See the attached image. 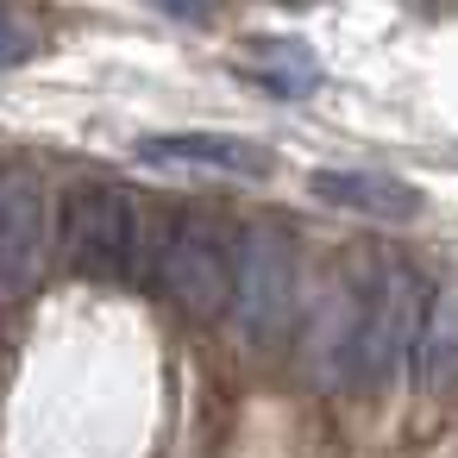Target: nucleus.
<instances>
[{
    "label": "nucleus",
    "mask_w": 458,
    "mask_h": 458,
    "mask_svg": "<svg viewBox=\"0 0 458 458\" xmlns=\"http://www.w3.org/2000/svg\"><path fill=\"white\" fill-rule=\"evenodd\" d=\"M51 258V208L26 170H0V301H20Z\"/></svg>",
    "instance_id": "39448f33"
},
{
    "label": "nucleus",
    "mask_w": 458,
    "mask_h": 458,
    "mask_svg": "<svg viewBox=\"0 0 458 458\" xmlns=\"http://www.w3.org/2000/svg\"><path fill=\"white\" fill-rule=\"evenodd\" d=\"M233 327L251 339V345H276L295 314H301V258H295V239L276 226V220H251L239 226V245H233V301H226Z\"/></svg>",
    "instance_id": "7ed1b4c3"
},
{
    "label": "nucleus",
    "mask_w": 458,
    "mask_h": 458,
    "mask_svg": "<svg viewBox=\"0 0 458 458\" xmlns=\"http://www.w3.org/2000/svg\"><path fill=\"white\" fill-rule=\"evenodd\" d=\"M233 245H239V233H226L214 214L176 208V214L157 220L151 276L182 314H226V301H233Z\"/></svg>",
    "instance_id": "20e7f679"
},
{
    "label": "nucleus",
    "mask_w": 458,
    "mask_h": 458,
    "mask_svg": "<svg viewBox=\"0 0 458 458\" xmlns=\"http://www.w3.org/2000/svg\"><path fill=\"white\" fill-rule=\"evenodd\" d=\"M245 70H251L258 82H270L276 95H301V89L314 82V64H308V51H301V45H289V38H258Z\"/></svg>",
    "instance_id": "1a4fd4ad"
},
{
    "label": "nucleus",
    "mask_w": 458,
    "mask_h": 458,
    "mask_svg": "<svg viewBox=\"0 0 458 458\" xmlns=\"http://www.w3.org/2000/svg\"><path fill=\"white\" fill-rule=\"evenodd\" d=\"M314 195L327 208H345V214H370V220H414L420 214V195L395 176H377V170H320L314 176Z\"/></svg>",
    "instance_id": "423d86ee"
},
{
    "label": "nucleus",
    "mask_w": 458,
    "mask_h": 458,
    "mask_svg": "<svg viewBox=\"0 0 458 458\" xmlns=\"http://www.w3.org/2000/svg\"><path fill=\"white\" fill-rule=\"evenodd\" d=\"M32 57V32L7 13V7H0V70H13V64H26Z\"/></svg>",
    "instance_id": "9d476101"
},
{
    "label": "nucleus",
    "mask_w": 458,
    "mask_h": 458,
    "mask_svg": "<svg viewBox=\"0 0 458 458\" xmlns=\"http://www.w3.org/2000/svg\"><path fill=\"white\" fill-rule=\"evenodd\" d=\"M427 295L433 289L420 283V270L395 258L370 264L364 276H339L314 308V370L345 389H383L402 364H414Z\"/></svg>",
    "instance_id": "f257e3e1"
},
{
    "label": "nucleus",
    "mask_w": 458,
    "mask_h": 458,
    "mask_svg": "<svg viewBox=\"0 0 458 458\" xmlns=\"http://www.w3.org/2000/svg\"><path fill=\"white\" fill-rule=\"evenodd\" d=\"M151 164H182V170H226V176H264L270 157L245 139L226 132H170V139H145L139 145Z\"/></svg>",
    "instance_id": "0eeeda50"
},
{
    "label": "nucleus",
    "mask_w": 458,
    "mask_h": 458,
    "mask_svg": "<svg viewBox=\"0 0 458 458\" xmlns=\"http://www.w3.org/2000/svg\"><path fill=\"white\" fill-rule=\"evenodd\" d=\"M164 13H176V20H208V0H157Z\"/></svg>",
    "instance_id": "9b49d317"
},
{
    "label": "nucleus",
    "mask_w": 458,
    "mask_h": 458,
    "mask_svg": "<svg viewBox=\"0 0 458 458\" xmlns=\"http://www.w3.org/2000/svg\"><path fill=\"white\" fill-rule=\"evenodd\" d=\"M151 214L120 182H76L57 214V245L76 276L89 283H132L151 270Z\"/></svg>",
    "instance_id": "f03ea898"
},
{
    "label": "nucleus",
    "mask_w": 458,
    "mask_h": 458,
    "mask_svg": "<svg viewBox=\"0 0 458 458\" xmlns=\"http://www.w3.org/2000/svg\"><path fill=\"white\" fill-rule=\"evenodd\" d=\"M414 377L420 383L458 377V283H439L427 295V320H420V345H414Z\"/></svg>",
    "instance_id": "6e6552de"
}]
</instances>
